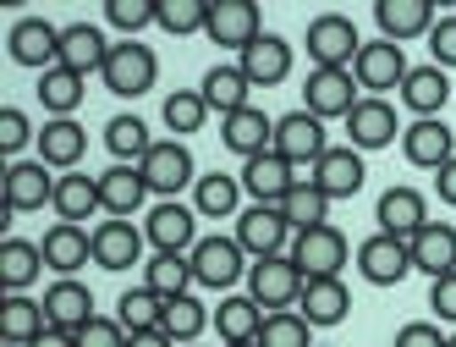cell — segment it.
Wrapping results in <instances>:
<instances>
[{
  "mask_svg": "<svg viewBox=\"0 0 456 347\" xmlns=\"http://www.w3.org/2000/svg\"><path fill=\"white\" fill-rule=\"evenodd\" d=\"M192 287H204V293H232L237 281H248L253 260L242 254V243L237 237H199V248H192Z\"/></svg>",
  "mask_w": 456,
  "mask_h": 347,
  "instance_id": "cell-1",
  "label": "cell"
},
{
  "mask_svg": "<svg viewBox=\"0 0 456 347\" xmlns=\"http://www.w3.org/2000/svg\"><path fill=\"white\" fill-rule=\"evenodd\" d=\"M303 287L308 276L291 265V254H275V260H253L248 270V298L265 309V314H281V309H297L303 303Z\"/></svg>",
  "mask_w": 456,
  "mask_h": 347,
  "instance_id": "cell-2",
  "label": "cell"
},
{
  "mask_svg": "<svg viewBox=\"0 0 456 347\" xmlns=\"http://www.w3.org/2000/svg\"><path fill=\"white\" fill-rule=\"evenodd\" d=\"M232 237L242 243L248 260H275V254H291V237H297V232H291V220H286L281 204H253V210L237 215Z\"/></svg>",
  "mask_w": 456,
  "mask_h": 347,
  "instance_id": "cell-3",
  "label": "cell"
},
{
  "mask_svg": "<svg viewBox=\"0 0 456 347\" xmlns=\"http://www.w3.org/2000/svg\"><path fill=\"white\" fill-rule=\"evenodd\" d=\"M199 161L187 154V144H176V138H154V149L138 161V171H143V182H149V194L166 204V199H176L182 187H192L199 182V171H192Z\"/></svg>",
  "mask_w": 456,
  "mask_h": 347,
  "instance_id": "cell-4",
  "label": "cell"
},
{
  "mask_svg": "<svg viewBox=\"0 0 456 347\" xmlns=\"http://www.w3.org/2000/svg\"><path fill=\"white\" fill-rule=\"evenodd\" d=\"M100 78H105L110 94H121V100H138V94H149L154 78H159V55L143 39H121V45H110V61H105Z\"/></svg>",
  "mask_w": 456,
  "mask_h": 347,
  "instance_id": "cell-5",
  "label": "cell"
},
{
  "mask_svg": "<svg viewBox=\"0 0 456 347\" xmlns=\"http://www.w3.org/2000/svg\"><path fill=\"white\" fill-rule=\"evenodd\" d=\"M407 55H402V45H390V39H369L363 50H357V61H352V78H357V88L369 94V100H385L390 88L402 94V83H407Z\"/></svg>",
  "mask_w": 456,
  "mask_h": 347,
  "instance_id": "cell-6",
  "label": "cell"
},
{
  "mask_svg": "<svg viewBox=\"0 0 456 347\" xmlns=\"http://www.w3.org/2000/svg\"><path fill=\"white\" fill-rule=\"evenodd\" d=\"M143 237L154 254H192L199 248V210L176 204V199L154 204V210H143Z\"/></svg>",
  "mask_w": 456,
  "mask_h": 347,
  "instance_id": "cell-7",
  "label": "cell"
},
{
  "mask_svg": "<svg viewBox=\"0 0 456 347\" xmlns=\"http://www.w3.org/2000/svg\"><path fill=\"white\" fill-rule=\"evenodd\" d=\"M346 260H352V243L341 237V227H314V232H297V237H291V265H297L308 281L341 276Z\"/></svg>",
  "mask_w": 456,
  "mask_h": 347,
  "instance_id": "cell-8",
  "label": "cell"
},
{
  "mask_svg": "<svg viewBox=\"0 0 456 347\" xmlns=\"http://www.w3.org/2000/svg\"><path fill=\"white\" fill-rule=\"evenodd\" d=\"M303 45H308V61H314V67H341V72H352L357 50H363V39H357L352 17H341V12H324V17H314Z\"/></svg>",
  "mask_w": 456,
  "mask_h": 347,
  "instance_id": "cell-9",
  "label": "cell"
},
{
  "mask_svg": "<svg viewBox=\"0 0 456 347\" xmlns=\"http://www.w3.org/2000/svg\"><path fill=\"white\" fill-rule=\"evenodd\" d=\"M357 100H363V88H357V78L341 72V67H314V78L303 83V111L319 116V121H336V116L346 121Z\"/></svg>",
  "mask_w": 456,
  "mask_h": 347,
  "instance_id": "cell-10",
  "label": "cell"
},
{
  "mask_svg": "<svg viewBox=\"0 0 456 347\" xmlns=\"http://www.w3.org/2000/svg\"><path fill=\"white\" fill-rule=\"evenodd\" d=\"M258 34H265V17H258L253 0H209V22H204V39H215L220 50H248Z\"/></svg>",
  "mask_w": 456,
  "mask_h": 347,
  "instance_id": "cell-11",
  "label": "cell"
},
{
  "mask_svg": "<svg viewBox=\"0 0 456 347\" xmlns=\"http://www.w3.org/2000/svg\"><path fill=\"white\" fill-rule=\"evenodd\" d=\"M346 138H352V149L357 154H374V149H390L402 138V121H396V105L390 100H357L352 105V116H346Z\"/></svg>",
  "mask_w": 456,
  "mask_h": 347,
  "instance_id": "cell-12",
  "label": "cell"
},
{
  "mask_svg": "<svg viewBox=\"0 0 456 347\" xmlns=\"http://www.w3.org/2000/svg\"><path fill=\"white\" fill-rule=\"evenodd\" d=\"M330 149L324 144V121L319 116H308V111H291V116H275V154L281 161H291V166H319V154Z\"/></svg>",
  "mask_w": 456,
  "mask_h": 347,
  "instance_id": "cell-13",
  "label": "cell"
},
{
  "mask_svg": "<svg viewBox=\"0 0 456 347\" xmlns=\"http://www.w3.org/2000/svg\"><path fill=\"white\" fill-rule=\"evenodd\" d=\"M143 248H149V237H143V227H133V220H116V215H105L100 227H94V265L100 270H133L138 260H143Z\"/></svg>",
  "mask_w": 456,
  "mask_h": 347,
  "instance_id": "cell-14",
  "label": "cell"
},
{
  "mask_svg": "<svg viewBox=\"0 0 456 347\" xmlns=\"http://www.w3.org/2000/svg\"><path fill=\"white\" fill-rule=\"evenodd\" d=\"M352 260H357L369 287H396V281H407V270H412V248L402 237L374 232V237H363V248H357Z\"/></svg>",
  "mask_w": 456,
  "mask_h": 347,
  "instance_id": "cell-15",
  "label": "cell"
},
{
  "mask_svg": "<svg viewBox=\"0 0 456 347\" xmlns=\"http://www.w3.org/2000/svg\"><path fill=\"white\" fill-rule=\"evenodd\" d=\"M297 182H303V171L291 166V161H281L275 149L253 154V161L242 166V194H248L253 204H281V199H286Z\"/></svg>",
  "mask_w": 456,
  "mask_h": 347,
  "instance_id": "cell-16",
  "label": "cell"
},
{
  "mask_svg": "<svg viewBox=\"0 0 456 347\" xmlns=\"http://www.w3.org/2000/svg\"><path fill=\"white\" fill-rule=\"evenodd\" d=\"M374 220H379V232H385V237L412 243L423 227H429V204H423L418 187H385L379 204H374Z\"/></svg>",
  "mask_w": 456,
  "mask_h": 347,
  "instance_id": "cell-17",
  "label": "cell"
},
{
  "mask_svg": "<svg viewBox=\"0 0 456 347\" xmlns=\"http://www.w3.org/2000/svg\"><path fill=\"white\" fill-rule=\"evenodd\" d=\"M55 204V177L45 161H12L6 166V215H28Z\"/></svg>",
  "mask_w": 456,
  "mask_h": 347,
  "instance_id": "cell-18",
  "label": "cell"
},
{
  "mask_svg": "<svg viewBox=\"0 0 456 347\" xmlns=\"http://www.w3.org/2000/svg\"><path fill=\"white\" fill-rule=\"evenodd\" d=\"M308 177H314V187H319V194L336 204V199H352L357 187H363L369 166H363V154H357V149L346 144V149H324V154H319V166H314Z\"/></svg>",
  "mask_w": 456,
  "mask_h": 347,
  "instance_id": "cell-19",
  "label": "cell"
},
{
  "mask_svg": "<svg viewBox=\"0 0 456 347\" xmlns=\"http://www.w3.org/2000/svg\"><path fill=\"white\" fill-rule=\"evenodd\" d=\"M12 61L17 67H34V72L61 67V28H50L45 17H22L12 28Z\"/></svg>",
  "mask_w": 456,
  "mask_h": 347,
  "instance_id": "cell-20",
  "label": "cell"
},
{
  "mask_svg": "<svg viewBox=\"0 0 456 347\" xmlns=\"http://www.w3.org/2000/svg\"><path fill=\"white\" fill-rule=\"evenodd\" d=\"M39 248H45V270H55L61 281H67V276H77V270L94 260V232H88V227H67V220H55Z\"/></svg>",
  "mask_w": 456,
  "mask_h": 347,
  "instance_id": "cell-21",
  "label": "cell"
},
{
  "mask_svg": "<svg viewBox=\"0 0 456 347\" xmlns=\"http://www.w3.org/2000/svg\"><path fill=\"white\" fill-rule=\"evenodd\" d=\"M237 67L248 72L253 88H275V83L291 78V45H286L281 34H258V39L237 55Z\"/></svg>",
  "mask_w": 456,
  "mask_h": 347,
  "instance_id": "cell-22",
  "label": "cell"
},
{
  "mask_svg": "<svg viewBox=\"0 0 456 347\" xmlns=\"http://www.w3.org/2000/svg\"><path fill=\"white\" fill-rule=\"evenodd\" d=\"M374 22H379V34L390 45H402V39H429V28L440 22L429 0H379L374 6Z\"/></svg>",
  "mask_w": 456,
  "mask_h": 347,
  "instance_id": "cell-23",
  "label": "cell"
},
{
  "mask_svg": "<svg viewBox=\"0 0 456 347\" xmlns=\"http://www.w3.org/2000/svg\"><path fill=\"white\" fill-rule=\"evenodd\" d=\"M199 94H204L209 116H220V121H225V116L248 111V94H253V83H248V72L237 67V61H220V67H209V72H204Z\"/></svg>",
  "mask_w": 456,
  "mask_h": 347,
  "instance_id": "cell-24",
  "label": "cell"
},
{
  "mask_svg": "<svg viewBox=\"0 0 456 347\" xmlns=\"http://www.w3.org/2000/svg\"><path fill=\"white\" fill-rule=\"evenodd\" d=\"M220 144L232 149V154H242V161H253V154L275 149V116H265L258 105L225 116V121H220Z\"/></svg>",
  "mask_w": 456,
  "mask_h": 347,
  "instance_id": "cell-25",
  "label": "cell"
},
{
  "mask_svg": "<svg viewBox=\"0 0 456 347\" xmlns=\"http://www.w3.org/2000/svg\"><path fill=\"white\" fill-rule=\"evenodd\" d=\"M297 314L314 326V331H330V326H341L346 314H352V293H346V281L341 276H324V281H308L303 287V303H297Z\"/></svg>",
  "mask_w": 456,
  "mask_h": 347,
  "instance_id": "cell-26",
  "label": "cell"
},
{
  "mask_svg": "<svg viewBox=\"0 0 456 347\" xmlns=\"http://www.w3.org/2000/svg\"><path fill=\"white\" fill-rule=\"evenodd\" d=\"M105 61H110V39H105L94 22L61 28V67H67V72L88 78V72H105Z\"/></svg>",
  "mask_w": 456,
  "mask_h": 347,
  "instance_id": "cell-27",
  "label": "cell"
},
{
  "mask_svg": "<svg viewBox=\"0 0 456 347\" xmlns=\"http://www.w3.org/2000/svg\"><path fill=\"white\" fill-rule=\"evenodd\" d=\"M407 248H412V270H423L429 281L456 270V227H451V220H429Z\"/></svg>",
  "mask_w": 456,
  "mask_h": 347,
  "instance_id": "cell-28",
  "label": "cell"
},
{
  "mask_svg": "<svg viewBox=\"0 0 456 347\" xmlns=\"http://www.w3.org/2000/svg\"><path fill=\"white\" fill-rule=\"evenodd\" d=\"M45 303V320L55 326V331H83L88 320H94V293L83 287L77 276H67V281H55V287L39 298Z\"/></svg>",
  "mask_w": 456,
  "mask_h": 347,
  "instance_id": "cell-29",
  "label": "cell"
},
{
  "mask_svg": "<svg viewBox=\"0 0 456 347\" xmlns=\"http://www.w3.org/2000/svg\"><path fill=\"white\" fill-rule=\"evenodd\" d=\"M67 227H83L88 215H100V177H88V171H61L55 177V204H50Z\"/></svg>",
  "mask_w": 456,
  "mask_h": 347,
  "instance_id": "cell-30",
  "label": "cell"
},
{
  "mask_svg": "<svg viewBox=\"0 0 456 347\" xmlns=\"http://www.w3.org/2000/svg\"><path fill=\"white\" fill-rule=\"evenodd\" d=\"M83 154H88V133H83V121H72V116H50L45 128H39V161H45V166L72 171Z\"/></svg>",
  "mask_w": 456,
  "mask_h": 347,
  "instance_id": "cell-31",
  "label": "cell"
},
{
  "mask_svg": "<svg viewBox=\"0 0 456 347\" xmlns=\"http://www.w3.org/2000/svg\"><path fill=\"white\" fill-rule=\"evenodd\" d=\"M143 199H149V182H143L138 166H105L100 171V204H105V215L133 220V210H143Z\"/></svg>",
  "mask_w": 456,
  "mask_h": 347,
  "instance_id": "cell-32",
  "label": "cell"
},
{
  "mask_svg": "<svg viewBox=\"0 0 456 347\" xmlns=\"http://www.w3.org/2000/svg\"><path fill=\"white\" fill-rule=\"evenodd\" d=\"M50 331V320H45V303L39 298H6L0 303V347H34L39 336Z\"/></svg>",
  "mask_w": 456,
  "mask_h": 347,
  "instance_id": "cell-33",
  "label": "cell"
},
{
  "mask_svg": "<svg viewBox=\"0 0 456 347\" xmlns=\"http://www.w3.org/2000/svg\"><path fill=\"white\" fill-rule=\"evenodd\" d=\"M402 149H407V166H423V171H440L451 161V128L445 121H407V133H402Z\"/></svg>",
  "mask_w": 456,
  "mask_h": 347,
  "instance_id": "cell-34",
  "label": "cell"
},
{
  "mask_svg": "<svg viewBox=\"0 0 456 347\" xmlns=\"http://www.w3.org/2000/svg\"><path fill=\"white\" fill-rule=\"evenodd\" d=\"M445 100H451V78L435 67V61H429V67H412V72H407V83H402V105H407L418 121L440 116Z\"/></svg>",
  "mask_w": 456,
  "mask_h": 347,
  "instance_id": "cell-35",
  "label": "cell"
},
{
  "mask_svg": "<svg viewBox=\"0 0 456 347\" xmlns=\"http://www.w3.org/2000/svg\"><path fill=\"white\" fill-rule=\"evenodd\" d=\"M39 270H45V248L39 243H28V237H6V243H0V287H6L12 298L34 287Z\"/></svg>",
  "mask_w": 456,
  "mask_h": 347,
  "instance_id": "cell-36",
  "label": "cell"
},
{
  "mask_svg": "<svg viewBox=\"0 0 456 347\" xmlns=\"http://www.w3.org/2000/svg\"><path fill=\"white\" fill-rule=\"evenodd\" d=\"M105 149H110V161H116V166H138L143 154L154 149L149 121H143V116H133V111L110 116V121H105Z\"/></svg>",
  "mask_w": 456,
  "mask_h": 347,
  "instance_id": "cell-37",
  "label": "cell"
},
{
  "mask_svg": "<svg viewBox=\"0 0 456 347\" xmlns=\"http://www.w3.org/2000/svg\"><path fill=\"white\" fill-rule=\"evenodd\" d=\"M192 210L199 215H242V177H225V171H204L199 182H192Z\"/></svg>",
  "mask_w": 456,
  "mask_h": 347,
  "instance_id": "cell-38",
  "label": "cell"
},
{
  "mask_svg": "<svg viewBox=\"0 0 456 347\" xmlns=\"http://www.w3.org/2000/svg\"><path fill=\"white\" fill-rule=\"evenodd\" d=\"M143 287L159 293L166 303H171V298H187V293H192V260H187V254H149Z\"/></svg>",
  "mask_w": 456,
  "mask_h": 347,
  "instance_id": "cell-39",
  "label": "cell"
},
{
  "mask_svg": "<svg viewBox=\"0 0 456 347\" xmlns=\"http://www.w3.org/2000/svg\"><path fill=\"white\" fill-rule=\"evenodd\" d=\"M258 326H265V309H258L248 293L215 303V331H220V342H258Z\"/></svg>",
  "mask_w": 456,
  "mask_h": 347,
  "instance_id": "cell-40",
  "label": "cell"
},
{
  "mask_svg": "<svg viewBox=\"0 0 456 347\" xmlns=\"http://www.w3.org/2000/svg\"><path fill=\"white\" fill-rule=\"evenodd\" d=\"M116 320L126 326V336H143V331H159L166 326V298L149 293V287H133L116 298Z\"/></svg>",
  "mask_w": 456,
  "mask_h": 347,
  "instance_id": "cell-41",
  "label": "cell"
},
{
  "mask_svg": "<svg viewBox=\"0 0 456 347\" xmlns=\"http://www.w3.org/2000/svg\"><path fill=\"white\" fill-rule=\"evenodd\" d=\"M281 210H286V220H291V232H314V227H330V199L314 187V177H303L291 194L281 199Z\"/></svg>",
  "mask_w": 456,
  "mask_h": 347,
  "instance_id": "cell-42",
  "label": "cell"
},
{
  "mask_svg": "<svg viewBox=\"0 0 456 347\" xmlns=\"http://www.w3.org/2000/svg\"><path fill=\"white\" fill-rule=\"evenodd\" d=\"M34 94H39V105L50 116H77V105H83V78L67 72V67H50V72H39Z\"/></svg>",
  "mask_w": 456,
  "mask_h": 347,
  "instance_id": "cell-43",
  "label": "cell"
},
{
  "mask_svg": "<svg viewBox=\"0 0 456 347\" xmlns=\"http://www.w3.org/2000/svg\"><path fill=\"white\" fill-rule=\"evenodd\" d=\"M159 121L171 128V138H192L209 121V105H204V94L199 88H176L166 94V105H159Z\"/></svg>",
  "mask_w": 456,
  "mask_h": 347,
  "instance_id": "cell-44",
  "label": "cell"
},
{
  "mask_svg": "<svg viewBox=\"0 0 456 347\" xmlns=\"http://www.w3.org/2000/svg\"><path fill=\"white\" fill-rule=\"evenodd\" d=\"M204 326H215V314H209L199 298L187 293V298H171V303H166V326H159V331H166L176 347H192Z\"/></svg>",
  "mask_w": 456,
  "mask_h": 347,
  "instance_id": "cell-45",
  "label": "cell"
},
{
  "mask_svg": "<svg viewBox=\"0 0 456 347\" xmlns=\"http://www.w3.org/2000/svg\"><path fill=\"white\" fill-rule=\"evenodd\" d=\"M258 347H319V342H314V326L303 320L297 309H281V314H265Z\"/></svg>",
  "mask_w": 456,
  "mask_h": 347,
  "instance_id": "cell-46",
  "label": "cell"
},
{
  "mask_svg": "<svg viewBox=\"0 0 456 347\" xmlns=\"http://www.w3.org/2000/svg\"><path fill=\"white\" fill-rule=\"evenodd\" d=\"M166 34L187 39V34H204L209 22V0H159V17H154Z\"/></svg>",
  "mask_w": 456,
  "mask_h": 347,
  "instance_id": "cell-47",
  "label": "cell"
},
{
  "mask_svg": "<svg viewBox=\"0 0 456 347\" xmlns=\"http://www.w3.org/2000/svg\"><path fill=\"white\" fill-rule=\"evenodd\" d=\"M159 17V0H105V22L116 28V34H143V28Z\"/></svg>",
  "mask_w": 456,
  "mask_h": 347,
  "instance_id": "cell-48",
  "label": "cell"
},
{
  "mask_svg": "<svg viewBox=\"0 0 456 347\" xmlns=\"http://www.w3.org/2000/svg\"><path fill=\"white\" fill-rule=\"evenodd\" d=\"M34 144V128H28V116L17 105L0 111V149H6V161H22V149Z\"/></svg>",
  "mask_w": 456,
  "mask_h": 347,
  "instance_id": "cell-49",
  "label": "cell"
},
{
  "mask_svg": "<svg viewBox=\"0 0 456 347\" xmlns=\"http://www.w3.org/2000/svg\"><path fill=\"white\" fill-rule=\"evenodd\" d=\"M77 347H126V326L116 314H94V320L77 331Z\"/></svg>",
  "mask_w": 456,
  "mask_h": 347,
  "instance_id": "cell-50",
  "label": "cell"
},
{
  "mask_svg": "<svg viewBox=\"0 0 456 347\" xmlns=\"http://www.w3.org/2000/svg\"><path fill=\"white\" fill-rule=\"evenodd\" d=\"M429 55H435L440 72H456V12L429 28Z\"/></svg>",
  "mask_w": 456,
  "mask_h": 347,
  "instance_id": "cell-51",
  "label": "cell"
},
{
  "mask_svg": "<svg viewBox=\"0 0 456 347\" xmlns=\"http://www.w3.org/2000/svg\"><path fill=\"white\" fill-rule=\"evenodd\" d=\"M429 314H435V326H456V270L429 281Z\"/></svg>",
  "mask_w": 456,
  "mask_h": 347,
  "instance_id": "cell-52",
  "label": "cell"
},
{
  "mask_svg": "<svg viewBox=\"0 0 456 347\" xmlns=\"http://www.w3.org/2000/svg\"><path fill=\"white\" fill-rule=\"evenodd\" d=\"M396 347H445V331L435 320H407L396 331Z\"/></svg>",
  "mask_w": 456,
  "mask_h": 347,
  "instance_id": "cell-53",
  "label": "cell"
},
{
  "mask_svg": "<svg viewBox=\"0 0 456 347\" xmlns=\"http://www.w3.org/2000/svg\"><path fill=\"white\" fill-rule=\"evenodd\" d=\"M435 194H440V204H451V210H456V154L435 171Z\"/></svg>",
  "mask_w": 456,
  "mask_h": 347,
  "instance_id": "cell-54",
  "label": "cell"
},
{
  "mask_svg": "<svg viewBox=\"0 0 456 347\" xmlns=\"http://www.w3.org/2000/svg\"><path fill=\"white\" fill-rule=\"evenodd\" d=\"M34 347H77V331H55V326H50Z\"/></svg>",
  "mask_w": 456,
  "mask_h": 347,
  "instance_id": "cell-55",
  "label": "cell"
},
{
  "mask_svg": "<svg viewBox=\"0 0 456 347\" xmlns=\"http://www.w3.org/2000/svg\"><path fill=\"white\" fill-rule=\"evenodd\" d=\"M126 347H176L166 331H143V336H126Z\"/></svg>",
  "mask_w": 456,
  "mask_h": 347,
  "instance_id": "cell-56",
  "label": "cell"
},
{
  "mask_svg": "<svg viewBox=\"0 0 456 347\" xmlns=\"http://www.w3.org/2000/svg\"><path fill=\"white\" fill-rule=\"evenodd\" d=\"M220 347H258V342H220Z\"/></svg>",
  "mask_w": 456,
  "mask_h": 347,
  "instance_id": "cell-57",
  "label": "cell"
},
{
  "mask_svg": "<svg viewBox=\"0 0 456 347\" xmlns=\"http://www.w3.org/2000/svg\"><path fill=\"white\" fill-rule=\"evenodd\" d=\"M445 347H456V331H451V336H445Z\"/></svg>",
  "mask_w": 456,
  "mask_h": 347,
  "instance_id": "cell-58",
  "label": "cell"
},
{
  "mask_svg": "<svg viewBox=\"0 0 456 347\" xmlns=\"http://www.w3.org/2000/svg\"><path fill=\"white\" fill-rule=\"evenodd\" d=\"M192 347H199V342H192Z\"/></svg>",
  "mask_w": 456,
  "mask_h": 347,
  "instance_id": "cell-59",
  "label": "cell"
},
{
  "mask_svg": "<svg viewBox=\"0 0 456 347\" xmlns=\"http://www.w3.org/2000/svg\"><path fill=\"white\" fill-rule=\"evenodd\" d=\"M319 347H324V342H319Z\"/></svg>",
  "mask_w": 456,
  "mask_h": 347,
  "instance_id": "cell-60",
  "label": "cell"
}]
</instances>
